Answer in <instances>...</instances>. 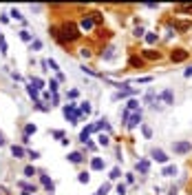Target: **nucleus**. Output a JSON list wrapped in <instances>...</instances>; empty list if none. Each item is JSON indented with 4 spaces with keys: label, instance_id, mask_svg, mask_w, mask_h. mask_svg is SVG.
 <instances>
[{
    "label": "nucleus",
    "instance_id": "dca6fc26",
    "mask_svg": "<svg viewBox=\"0 0 192 195\" xmlns=\"http://www.w3.org/2000/svg\"><path fill=\"white\" fill-rule=\"evenodd\" d=\"M88 180H91L88 173H80V175H77V182H80V184H88Z\"/></svg>",
    "mask_w": 192,
    "mask_h": 195
},
{
    "label": "nucleus",
    "instance_id": "2eb2a0df",
    "mask_svg": "<svg viewBox=\"0 0 192 195\" xmlns=\"http://www.w3.org/2000/svg\"><path fill=\"white\" fill-rule=\"evenodd\" d=\"M175 27H177L179 31H185V29L190 27V22H185V20H183V22H175Z\"/></svg>",
    "mask_w": 192,
    "mask_h": 195
},
{
    "label": "nucleus",
    "instance_id": "4be33fe9",
    "mask_svg": "<svg viewBox=\"0 0 192 195\" xmlns=\"http://www.w3.org/2000/svg\"><path fill=\"white\" fill-rule=\"evenodd\" d=\"M35 131H38V129H35V124H27V129H25V135L29 138V135H31V133H35Z\"/></svg>",
    "mask_w": 192,
    "mask_h": 195
},
{
    "label": "nucleus",
    "instance_id": "b1692460",
    "mask_svg": "<svg viewBox=\"0 0 192 195\" xmlns=\"http://www.w3.org/2000/svg\"><path fill=\"white\" fill-rule=\"evenodd\" d=\"M25 175H27V178H33V175H35V168H33V166H27V168H25Z\"/></svg>",
    "mask_w": 192,
    "mask_h": 195
},
{
    "label": "nucleus",
    "instance_id": "c9c22d12",
    "mask_svg": "<svg viewBox=\"0 0 192 195\" xmlns=\"http://www.w3.org/2000/svg\"><path fill=\"white\" fill-rule=\"evenodd\" d=\"M117 193H119V195H124V193H126V186H124V184H119V186H117Z\"/></svg>",
    "mask_w": 192,
    "mask_h": 195
},
{
    "label": "nucleus",
    "instance_id": "7ed1b4c3",
    "mask_svg": "<svg viewBox=\"0 0 192 195\" xmlns=\"http://www.w3.org/2000/svg\"><path fill=\"white\" fill-rule=\"evenodd\" d=\"M64 115L66 118H71V122H73V124H75V122L80 120V111L73 107V104H68V107H64Z\"/></svg>",
    "mask_w": 192,
    "mask_h": 195
},
{
    "label": "nucleus",
    "instance_id": "f3484780",
    "mask_svg": "<svg viewBox=\"0 0 192 195\" xmlns=\"http://www.w3.org/2000/svg\"><path fill=\"white\" fill-rule=\"evenodd\" d=\"M91 16H93L91 20H93L95 24H102V20H104V18H102V13H97V11H95V13H91Z\"/></svg>",
    "mask_w": 192,
    "mask_h": 195
},
{
    "label": "nucleus",
    "instance_id": "bb28decb",
    "mask_svg": "<svg viewBox=\"0 0 192 195\" xmlns=\"http://www.w3.org/2000/svg\"><path fill=\"white\" fill-rule=\"evenodd\" d=\"M0 53H7V42H5V38H0Z\"/></svg>",
    "mask_w": 192,
    "mask_h": 195
},
{
    "label": "nucleus",
    "instance_id": "58836bf2",
    "mask_svg": "<svg viewBox=\"0 0 192 195\" xmlns=\"http://www.w3.org/2000/svg\"><path fill=\"white\" fill-rule=\"evenodd\" d=\"M53 138H58V140H62V138H64V133H62V131H53Z\"/></svg>",
    "mask_w": 192,
    "mask_h": 195
},
{
    "label": "nucleus",
    "instance_id": "0eeeda50",
    "mask_svg": "<svg viewBox=\"0 0 192 195\" xmlns=\"http://www.w3.org/2000/svg\"><path fill=\"white\" fill-rule=\"evenodd\" d=\"M91 168H93V171H102V168H104V160H102V158H93V160H91Z\"/></svg>",
    "mask_w": 192,
    "mask_h": 195
},
{
    "label": "nucleus",
    "instance_id": "c756f323",
    "mask_svg": "<svg viewBox=\"0 0 192 195\" xmlns=\"http://www.w3.org/2000/svg\"><path fill=\"white\" fill-rule=\"evenodd\" d=\"M20 38L29 42V40H31V33H29V31H20Z\"/></svg>",
    "mask_w": 192,
    "mask_h": 195
},
{
    "label": "nucleus",
    "instance_id": "39448f33",
    "mask_svg": "<svg viewBox=\"0 0 192 195\" xmlns=\"http://www.w3.org/2000/svg\"><path fill=\"white\" fill-rule=\"evenodd\" d=\"M175 151L177 153H188V151H192V144L190 142H177L175 144Z\"/></svg>",
    "mask_w": 192,
    "mask_h": 195
},
{
    "label": "nucleus",
    "instance_id": "f257e3e1",
    "mask_svg": "<svg viewBox=\"0 0 192 195\" xmlns=\"http://www.w3.org/2000/svg\"><path fill=\"white\" fill-rule=\"evenodd\" d=\"M51 33L62 42H73V40L80 38V27L75 22H64L60 29H51Z\"/></svg>",
    "mask_w": 192,
    "mask_h": 195
},
{
    "label": "nucleus",
    "instance_id": "ea45409f",
    "mask_svg": "<svg viewBox=\"0 0 192 195\" xmlns=\"http://www.w3.org/2000/svg\"><path fill=\"white\" fill-rule=\"evenodd\" d=\"M135 36H137V38H139V36H143V29H141V27H137V29H135Z\"/></svg>",
    "mask_w": 192,
    "mask_h": 195
},
{
    "label": "nucleus",
    "instance_id": "6ab92c4d",
    "mask_svg": "<svg viewBox=\"0 0 192 195\" xmlns=\"http://www.w3.org/2000/svg\"><path fill=\"white\" fill-rule=\"evenodd\" d=\"M161 98H163L168 104H172V93H170V91H163V93H161Z\"/></svg>",
    "mask_w": 192,
    "mask_h": 195
},
{
    "label": "nucleus",
    "instance_id": "c03bdc74",
    "mask_svg": "<svg viewBox=\"0 0 192 195\" xmlns=\"http://www.w3.org/2000/svg\"><path fill=\"white\" fill-rule=\"evenodd\" d=\"M25 195H29V193H25Z\"/></svg>",
    "mask_w": 192,
    "mask_h": 195
},
{
    "label": "nucleus",
    "instance_id": "aec40b11",
    "mask_svg": "<svg viewBox=\"0 0 192 195\" xmlns=\"http://www.w3.org/2000/svg\"><path fill=\"white\" fill-rule=\"evenodd\" d=\"M137 107H139V104H137V100H130V102H128V109H126V113H130V111H137Z\"/></svg>",
    "mask_w": 192,
    "mask_h": 195
},
{
    "label": "nucleus",
    "instance_id": "a878e982",
    "mask_svg": "<svg viewBox=\"0 0 192 195\" xmlns=\"http://www.w3.org/2000/svg\"><path fill=\"white\" fill-rule=\"evenodd\" d=\"M108 188H110L108 184H102V186H100V191H97V195H106V193H108Z\"/></svg>",
    "mask_w": 192,
    "mask_h": 195
},
{
    "label": "nucleus",
    "instance_id": "a19ab883",
    "mask_svg": "<svg viewBox=\"0 0 192 195\" xmlns=\"http://www.w3.org/2000/svg\"><path fill=\"white\" fill-rule=\"evenodd\" d=\"M29 158H33V160H35V158H40V153H38V151H29Z\"/></svg>",
    "mask_w": 192,
    "mask_h": 195
},
{
    "label": "nucleus",
    "instance_id": "cd10ccee",
    "mask_svg": "<svg viewBox=\"0 0 192 195\" xmlns=\"http://www.w3.org/2000/svg\"><path fill=\"white\" fill-rule=\"evenodd\" d=\"M80 53H82V58H91V49L84 47V49H80Z\"/></svg>",
    "mask_w": 192,
    "mask_h": 195
},
{
    "label": "nucleus",
    "instance_id": "423d86ee",
    "mask_svg": "<svg viewBox=\"0 0 192 195\" xmlns=\"http://www.w3.org/2000/svg\"><path fill=\"white\" fill-rule=\"evenodd\" d=\"M143 58H146V60H159L161 53L159 51H152V49H146V51H143Z\"/></svg>",
    "mask_w": 192,
    "mask_h": 195
},
{
    "label": "nucleus",
    "instance_id": "f8f14e48",
    "mask_svg": "<svg viewBox=\"0 0 192 195\" xmlns=\"http://www.w3.org/2000/svg\"><path fill=\"white\" fill-rule=\"evenodd\" d=\"M93 24H95V22H93L91 18H84V20H82V29H86V31H88V29L93 27Z\"/></svg>",
    "mask_w": 192,
    "mask_h": 195
},
{
    "label": "nucleus",
    "instance_id": "e433bc0d",
    "mask_svg": "<svg viewBox=\"0 0 192 195\" xmlns=\"http://www.w3.org/2000/svg\"><path fill=\"white\" fill-rule=\"evenodd\" d=\"M40 47H42V42H40V40H35V42H31V49H40Z\"/></svg>",
    "mask_w": 192,
    "mask_h": 195
},
{
    "label": "nucleus",
    "instance_id": "f704fd0d",
    "mask_svg": "<svg viewBox=\"0 0 192 195\" xmlns=\"http://www.w3.org/2000/svg\"><path fill=\"white\" fill-rule=\"evenodd\" d=\"M181 11H185V13H192V5H181Z\"/></svg>",
    "mask_w": 192,
    "mask_h": 195
},
{
    "label": "nucleus",
    "instance_id": "5701e85b",
    "mask_svg": "<svg viewBox=\"0 0 192 195\" xmlns=\"http://www.w3.org/2000/svg\"><path fill=\"white\" fill-rule=\"evenodd\" d=\"M146 42H148V44H155V42H157V33H148V36H146Z\"/></svg>",
    "mask_w": 192,
    "mask_h": 195
},
{
    "label": "nucleus",
    "instance_id": "37998d69",
    "mask_svg": "<svg viewBox=\"0 0 192 195\" xmlns=\"http://www.w3.org/2000/svg\"><path fill=\"white\" fill-rule=\"evenodd\" d=\"M2 144H5V140H2V135H0V146H2Z\"/></svg>",
    "mask_w": 192,
    "mask_h": 195
},
{
    "label": "nucleus",
    "instance_id": "473e14b6",
    "mask_svg": "<svg viewBox=\"0 0 192 195\" xmlns=\"http://www.w3.org/2000/svg\"><path fill=\"white\" fill-rule=\"evenodd\" d=\"M130 64H133V67H141V60H139V58H130Z\"/></svg>",
    "mask_w": 192,
    "mask_h": 195
},
{
    "label": "nucleus",
    "instance_id": "ddd939ff",
    "mask_svg": "<svg viewBox=\"0 0 192 195\" xmlns=\"http://www.w3.org/2000/svg\"><path fill=\"white\" fill-rule=\"evenodd\" d=\"M68 160L73 162V164H80V162H82V155H80V153H71V155H68Z\"/></svg>",
    "mask_w": 192,
    "mask_h": 195
},
{
    "label": "nucleus",
    "instance_id": "4468645a",
    "mask_svg": "<svg viewBox=\"0 0 192 195\" xmlns=\"http://www.w3.org/2000/svg\"><path fill=\"white\" fill-rule=\"evenodd\" d=\"M137 168L141 171V173H146V171H148V162H146V160H141V162H137Z\"/></svg>",
    "mask_w": 192,
    "mask_h": 195
},
{
    "label": "nucleus",
    "instance_id": "412c9836",
    "mask_svg": "<svg viewBox=\"0 0 192 195\" xmlns=\"http://www.w3.org/2000/svg\"><path fill=\"white\" fill-rule=\"evenodd\" d=\"M80 113H86V115H88V113H91V104H88V102H82V107H80Z\"/></svg>",
    "mask_w": 192,
    "mask_h": 195
},
{
    "label": "nucleus",
    "instance_id": "7c9ffc66",
    "mask_svg": "<svg viewBox=\"0 0 192 195\" xmlns=\"http://www.w3.org/2000/svg\"><path fill=\"white\" fill-rule=\"evenodd\" d=\"M141 131H143V135H146V138H150V135H152V131H150V127H141Z\"/></svg>",
    "mask_w": 192,
    "mask_h": 195
},
{
    "label": "nucleus",
    "instance_id": "f03ea898",
    "mask_svg": "<svg viewBox=\"0 0 192 195\" xmlns=\"http://www.w3.org/2000/svg\"><path fill=\"white\" fill-rule=\"evenodd\" d=\"M124 118L128 120V122H126V127H128V129H135V127L139 124V122H141V113H139V111H137L135 115H130V113H124Z\"/></svg>",
    "mask_w": 192,
    "mask_h": 195
},
{
    "label": "nucleus",
    "instance_id": "1a4fd4ad",
    "mask_svg": "<svg viewBox=\"0 0 192 195\" xmlns=\"http://www.w3.org/2000/svg\"><path fill=\"white\" fill-rule=\"evenodd\" d=\"M11 153H13V158H25V149H22V146H11Z\"/></svg>",
    "mask_w": 192,
    "mask_h": 195
},
{
    "label": "nucleus",
    "instance_id": "2f4dec72",
    "mask_svg": "<svg viewBox=\"0 0 192 195\" xmlns=\"http://www.w3.org/2000/svg\"><path fill=\"white\" fill-rule=\"evenodd\" d=\"M11 16H13L16 20H22V16H20V11H18V9H11Z\"/></svg>",
    "mask_w": 192,
    "mask_h": 195
},
{
    "label": "nucleus",
    "instance_id": "9b49d317",
    "mask_svg": "<svg viewBox=\"0 0 192 195\" xmlns=\"http://www.w3.org/2000/svg\"><path fill=\"white\" fill-rule=\"evenodd\" d=\"M175 173H177V168H175V166H166L161 175H166V178H170V175H175Z\"/></svg>",
    "mask_w": 192,
    "mask_h": 195
},
{
    "label": "nucleus",
    "instance_id": "20e7f679",
    "mask_svg": "<svg viewBox=\"0 0 192 195\" xmlns=\"http://www.w3.org/2000/svg\"><path fill=\"white\" fill-rule=\"evenodd\" d=\"M188 58V51H185V49H175V51L170 53V60L172 62H183Z\"/></svg>",
    "mask_w": 192,
    "mask_h": 195
},
{
    "label": "nucleus",
    "instance_id": "393cba45",
    "mask_svg": "<svg viewBox=\"0 0 192 195\" xmlns=\"http://www.w3.org/2000/svg\"><path fill=\"white\" fill-rule=\"evenodd\" d=\"M27 91H29V95H31V98H33V100H35V98H38V89H33V87H31V84H29V87H27Z\"/></svg>",
    "mask_w": 192,
    "mask_h": 195
},
{
    "label": "nucleus",
    "instance_id": "4c0bfd02",
    "mask_svg": "<svg viewBox=\"0 0 192 195\" xmlns=\"http://www.w3.org/2000/svg\"><path fill=\"white\" fill-rule=\"evenodd\" d=\"M49 67H51L53 71H58V62H55V60H49Z\"/></svg>",
    "mask_w": 192,
    "mask_h": 195
},
{
    "label": "nucleus",
    "instance_id": "c85d7f7f",
    "mask_svg": "<svg viewBox=\"0 0 192 195\" xmlns=\"http://www.w3.org/2000/svg\"><path fill=\"white\" fill-rule=\"evenodd\" d=\"M119 175H122V173H119V168H113V171H110V180H117Z\"/></svg>",
    "mask_w": 192,
    "mask_h": 195
},
{
    "label": "nucleus",
    "instance_id": "9d476101",
    "mask_svg": "<svg viewBox=\"0 0 192 195\" xmlns=\"http://www.w3.org/2000/svg\"><path fill=\"white\" fill-rule=\"evenodd\" d=\"M31 87H33V89H38V91H40V89H44V82H42V80H40V78H33V80H31Z\"/></svg>",
    "mask_w": 192,
    "mask_h": 195
},
{
    "label": "nucleus",
    "instance_id": "6e6552de",
    "mask_svg": "<svg viewBox=\"0 0 192 195\" xmlns=\"http://www.w3.org/2000/svg\"><path fill=\"white\" fill-rule=\"evenodd\" d=\"M152 158H155L157 162H168V155H166L161 149H155V151H152Z\"/></svg>",
    "mask_w": 192,
    "mask_h": 195
},
{
    "label": "nucleus",
    "instance_id": "a211bd4d",
    "mask_svg": "<svg viewBox=\"0 0 192 195\" xmlns=\"http://www.w3.org/2000/svg\"><path fill=\"white\" fill-rule=\"evenodd\" d=\"M42 184H44L46 188H49V191H53V182H51L49 178H46V175H42Z\"/></svg>",
    "mask_w": 192,
    "mask_h": 195
},
{
    "label": "nucleus",
    "instance_id": "72a5a7b5",
    "mask_svg": "<svg viewBox=\"0 0 192 195\" xmlns=\"http://www.w3.org/2000/svg\"><path fill=\"white\" fill-rule=\"evenodd\" d=\"M97 140H100V144H102V146H106V144H108V138H106V135H100Z\"/></svg>",
    "mask_w": 192,
    "mask_h": 195
},
{
    "label": "nucleus",
    "instance_id": "79ce46f5",
    "mask_svg": "<svg viewBox=\"0 0 192 195\" xmlns=\"http://www.w3.org/2000/svg\"><path fill=\"white\" fill-rule=\"evenodd\" d=\"M185 78H192V67H188V69H185Z\"/></svg>",
    "mask_w": 192,
    "mask_h": 195
}]
</instances>
